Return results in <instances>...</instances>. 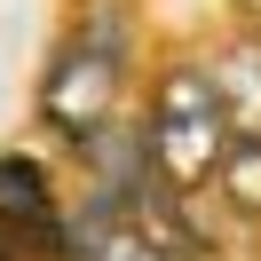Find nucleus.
Listing matches in <instances>:
<instances>
[{"instance_id": "nucleus-1", "label": "nucleus", "mask_w": 261, "mask_h": 261, "mask_svg": "<svg viewBox=\"0 0 261 261\" xmlns=\"http://www.w3.org/2000/svg\"><path fill=\"white\" fill-rule=\"evenodd\" d=\"M229 143H238V127H229L222 87L206 80V64H174L159 87H150V111H143V150H150V174H159L174 198L206 190Z\"/></svg>"}, {"instance_id": "nucleus-2", "label": "nucleus", "mask_w": 261, "mask_h": 261, "mask_svg": "<svg viewBox=\"0 0 261 261\" xmlns=\"http://www.w3.org/2000/svg\"><path fill=\"white\" fill-rule=\"evenodd\" d=\"M119 87H127V16H119V8H95V16L56 48L48 80H40V119H48L64 143H87L95 127L119 119Z\"/></svg>"}, {"instance_id": "nucleus-3", "label": "nucleus", "mask_w": 261, "mask_h": 261, "mask_svg": "<svg viewBox=\"0 0 261 261\" xmlns=\"http://www.w3.org/2000/svg\"><path fill=\"white\" fill-rule=\"evenodd\" d=\"M0 229L16 238L24 261H71V214L56 206V182L32 150L0 159Z\"/></svg>"}, {"instance_id": "nucleus-4", "label": "nucleus", "mask_w": 261, "mask_h": 261, "mask_svg": "<svg viewBox=\"0 0 261 261\" xmlns=\"http://www.w3.org/2000/svg\"><path fill=\"white\" fill-rule=\"evenodd\" d=\"M206 80L222 87V111L238 135H261V40H238L222 64H206Z\"/></svg>"}, {"instance_id": "nucleus-5", "label": "nucleus", "mask_w": 261, "mask_h": 261, "mask_svg": "<svg viewBox=\"0 0 261 261\" xmlns=\"http://www.w3.org/2000/svg\"><path fill=\"white\" fill-rule=\"evenodd\" d=\"M214 190L229 198V214L261 222V135H238V143L222 150V166H214Z\"/></svg>"}, {"instance_id": "nucleus-6", "label": "nucleus", "mask_w": 261, "mask_h": 261, "mask_svg": "<svg viewBox=\"0 0 261 261\" xmlns=\"http://www.w3.org/2000/svg\"><path fill=\"white\" fill-rule=\"evenodd\" d=\"M0 261H24V253H16V238H8V229H0Z\"/></svg>"}]
</instances>
